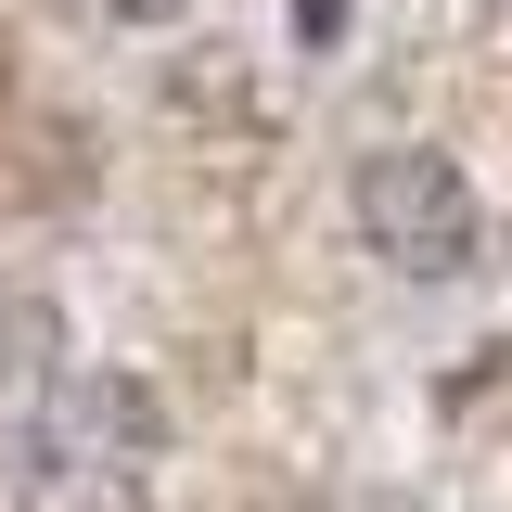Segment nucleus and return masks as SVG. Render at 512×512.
Here are the masks:
<instances>
[{
  "mask_svg": "<svg viewBox=\"0 0 512 512\" xmlns=\"http://www.w3.org/2000/svg\"><path fill=\"white\" fill-rule=\"evenodd\" d=\"M167 487V397L128 359H64L13 410V512H154Z\"/></svg>",
  "mask_w": 512,
  "mask_h": 512,
  "instance_id": "1",
  "label": "nucleus"
},
{
  "mask_svg": "<svg viewBox=\"0 0 512 512\" xmlns=\"http://www.w3.org/2000/svg\"><path fill=\"white\" fill-rule=\"evenodd\" d=\"M346 218L397 282H461L487 256V192H474V167L448 141H372L346 167Z\"/></svg>",
  "mask_w": 512,
  "mask_h": 512,
  "instance_id": "2",
  "label": "nucleus"
},
{
  "mask_svg": "<svg viewBox=\"0 0 512 512\" xmlns=\"http://www.w3.org/2000/svg\"><path fill=\"white\" fill-rule=\"evenodd\" d=\"M52 372H64V308L39 295V282L0 269V410H26Z\"/></svg>",
  "mask_w": 512,
  "mask_h": 512,
  "instance_id": "3",
  "label": "nucleus"
},
{
  "mask_svg": "<svg viewBox=\"0 0 512 512\" xmlns=\"http://www.w3.org/2000/svg\"><path fill=\"white\" fill-rule=\"evenodd\" d=\"M77 13H90V26H180L192 0H77Z\"/></svg>",
  "mask_w": 512,
  "mask_h": 512,
  "instance_id": "4",
  "label": "nucleus"
},
{
  "mask_svg": "<svg viewBox=\"0 0 512 512\" xmlns=\"http://www.w3.org/2000/svg\"><path fill=\"white\" fill-rule=\"evenodd\" d=\"M500 64H512V13H500Z\"/></svg>",
  "mask_w": 512,
  "mask_h": 512,
  "instance_id": "5",
  "label": "nucleus"
}]
</instances>
